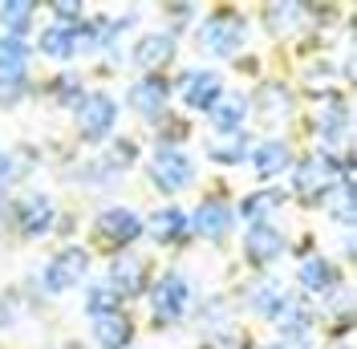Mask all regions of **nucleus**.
Masks as SVG:
<instances>
[{
    "instance_id": "obj_1",
    "label": "nucleus",
    "mask_w": 357,
    "mask_h": 349,
    "mask_svg": "<svg viewBox=\"0 0 357 349\" xmlns=\"http://www.w3.org/2000/svg\"><path fill=\"white\" fill-rule=\"evenodd\" d=\"M345 171H354L349 158L337 163V154H325V151L305 154V158H296V171H292V195L305 207H321V203H329V195H333V187L341 183Z\"/></svg>"
},
{
    "instance_id": "obj_2",
    "label": "nucleus",
    "mask_w": 357,
    "mask_h": 349,
    "mask_svg": "<svg viewBox=\"0 0 357 349\" xmlns=\"http://www.w3.org/2000/svg\"><path fill=\"white\" fill-rule=\"evenodd\" d=\"M146 297H151V317H155V325H178V321L195 309V284L187 281L178 268H167V272L146 288Z\"/></svg>"
},
{
    "instance_id": "obj_3",
    "label": "nucleus",
    "mask_w": 357,
    "mask_h": 349,
    "mask_svg": "<svg viewBox=\"0 0 357 349\" xmlns=\"http://www.w3.org/2000/svg\"><path fill=\"white\" fill-rule=\"evenodd\" d=\"M93 240L106 244L114 256H118V252H134V244L142 240V216H138L134 207H122V203L102 207V211L93 216Z\"/></svg>"
},
{
    "instance_id": "obj_4",
    "label": "nucleus",
    "mask_w": 357,
    "mask_h": 349,
    "mask_svg": "<svg viewBox=\"0 0 357 349\" xmlns=\"http://www.w3.org/2000/svg\"><path fill=\"white\" fill-rule=\"evenodd\" d=\"M73 126L86 147H106L114 126H118V102L110 94H86L82 106L73 110Z\"/></svg>"
},
{
    "instance_id": "obj_5",
    "label": "nucleus",
    "mask_w": 357,
    "mask_h": 349,
    "mask_svg": "<svg viewBox=\"0 0 357 349\" xmlns=\"http://www.w3.org/2000/svg\"><path fill=\"white\" fill-rule=\"evenodd\" d=\"M199 41L215 57H236L248 45V21L240 13H231V8H220V13L199 21Z\"/></svg>"
},
{
    "instance_id": "obj_6",
    "label": "nucleus",
    "mask_w": 357,
    "mask_h": 349,
    "mask_svg": "<svg viewBox=\"0 0 357 349\" xmlns=\"http://www.w3.org/2000/svg\"><path fill=\"white\" fill-rule=\"evenodd\" d=\"M195 183V158L183 147H158L151 158V187L158 195H178Z\"/></svg>"
},
{
    "instance_id": "obj_7",
    "label": "nucleus",
    "mask_w": 357,
    "mask_h": 349,
    "mask_svg": "<svg viewBox=\"0 0 357 349\" xmlns=\"http://www.w3.org/2000/svg\"><path fill=\"white\" fill-rule=\"evenodd\" d=\"M86 272H89V252L82 244H69L61 252H53L49 264L41 268V288L53 292V297H61V292H69V288H77L86 281Z\"/></svg>"
},
{
    "instance_id": "obj_8",
    "label": "nucleus",
    "mask_w": 357,
    "mask_h": 349,
    "mask_svg": "<svg viewBox=\"0 0 357 349\" xmlns=\"http://www.w3.org/2000/svg\"><path fill=\"white\" fill-rule=\"evenodd\" d=\"M53 223H57V207L45 191H29L13 203V228L21 240H41Z\"/></svg>"
},
{
    "instance_id": "obj_9",
    "label": "nucleus",
    "mask_w": 357,
    "mask_h": 349,
    "mask_svg": "<svg viewBox=\"0 0 357 349\" xmlns=\"http://www.w3.org/2000/svg\"><path fill=\"white\" fill-rule=\"evenodd\" d=\"M171 94H175V86L167 82V77H158V73H151V77H134L130 89H126V102H130V110L138 114V118H146V122H158V118H167L171 114Z\"/></svg>"
},
{
    "instance_id": "obj_10",
    "label": "nucleus",
    "mask_w": 357,
    "mask_h": 349,
    "mask_svg": "<svg viewBox=\"0 0 357 349\" xmlns=\"http://www.w3.org/2000/svg\"><path fill=\"white\" fill-rule=\"evenodd\" d=\"M178 94H183V106L195 110V114H211L215 102L223 98V77L215 69H187L183 82H178Z\"/></svg>"
},
{
    "instance_id": "obj_11",
    "label": "nucleus",
    "mask_w": 357,
    "mask_h": 349,
    "mask_svg": "<svg viewBox=\"0 0 357 349\" xmlns=\"http://www.w3.org/2000/svg\"><path fill=\"white\" fill-rule=\"evenodd\" d=\"M142 236H151L162 248H183L195 232H191V216L171 203V207H158L151 219H142Z\"/></svg>"
},
{
    "instance_id": "obj_12",
    "label": "nucleus",
    "mask_w": 357,
    "mask_h": 349,
    "mask_svg": "<svg viewBox=\"0 0 357 349\" xmlns=\"http://www.w3.org/2000/svg\"><path fill=\"white\" fill-rule=\"evenodd\" d=\"M284 248H289V240H284V232L276 228V223H252L244 236V256L252 268H268V264H276L280 256H284Z\"/></svg>"
},
{
    "instance_id": "obj_13",
    "label": "nucleus",
    "mask_w": 357,
    "mask_h": 349,
    "mask_svg": "<svg viewBox=\"0 0 357 349\" xmlns=\"http://www.w3.org/2000/svg\"><path fill=\"white\" fill-rule=\"evenodd\" d=\"M191 216V232H199L203 240H223V236H231V228H236V207L227 203V199H203L195 211H187Z\"/></svg>"
},
{
    "instance_id": "obj_14",
    "label": "nucleus",
    "mask_w": 357,
    "mask_h": 349,
    "mask_svg": "<svg viewBox=\"0 0 357 349\" xmlns=\"http://www.w3.org/2000/svg\"><path fill=\"white\" fill-rule=\"evenodd\" d=\"M175 61V37L171 33H146V37H138L130 45V66L138 73H158V69H167Z\"/></svg>"
},
{
    "instance_id": "obj_15",
    "label": "nucleus",
    "mask_w": 357,
    "mask_h": 349,
    "mask_svg": "<svg viewBox=\"0 0 357 349\" xmlns=\"http://www.w3.org/2000/svg\"><path fill=\"white\" fill-rule=\"evenodd\" d=\"M114 292L126 301V297H142L146 288H151V276H146V260L142 256H134V252H118L110 264V276H106Z\"/></svg>"
},
{
    "instance_id": "obj_16",
    "label": "nucleus",
    "mask_w": 357,
    "mask_h": 349,
    "mask_svg": "<svg viewBox=\"0 0 357 349\" xmlns=\"http://www.w3.org/2000/svg\"><path fill=\"white\" fill-rule=\"evenodd\" d=\"M292 297H289V288L276 281V276H256L252 281V288H248V297H244V305L252 317H264L268 325L276 321V313L289 305Z\"/></svg>"
},
{
    "instance_id": "obj_17",
    "label": "nucleus",
    "mask_w": 357,
    "mask_h": 349,
    "mask_svg": "<svg viewBox=\"0 0 357 349\" xmlns=\"http://www.w3.org/2000/svg\"><path fill=\"white\" fill-rule=\"evenodd\" d=\"M252 167H256V179L260 183H272V179H280V174L292 167V147L284 138H264V142H256L252 147Z\"/></svg>"
},
{
    "instance_id": "obj_18",
    "label": "nucleus",
    "mask_w": 357,
    "mask_h": 349,
    "mask_svg": "<svg viewBox=\"0 0 357 349\" xmlns=\"http://www.w3.org/2000/svg\"><path fill=\"white\" fill-rule=\"evenodd\" d=\"M296 281L305 292H317V297H329L341 288V272H337V264L329 256H305L301 268H296Z\"/></svg>"
},
{
    "instance_id": "obj_19",
    "label": "nucleus",
    "mask_w": 357,
    "mask_h": 349,
    "mask_svg": "<svg viewBox=\"0 0 357 349\" xmlns=\"http://www.w3.org/2000/svg\"><path fill=\"white\" fill-rule=\"evenodd\" d=\"M93 346L98 349H130L134 346V317L130 313H106L93 317Z\"/></svg>"
},
{
    "instance_id": "obj_20",
    "label": "nucleus",
    "mask_w": 357,
    "mask_h": 349,
    "mask_svg": "<svg viewBox=\"0 0 357 349\" xmlns=\"http://www.w3.org/2000/svg\"><path fill=\"white\" fill-rule=\"evenodd\" d=\"M244 118H248V98L244 94H231V98H220L215 110L207 114V122H211V131L220 134H240L244 131Z\"/></svg>"
},
{
    "instance_id": "obj_21",
    "label": "nucleus",
    "mask_w": 357,
    "mask_h": 349,
    "mask_svg": "<svg viewBox=\"0 0 357 349\" xmlns=\"http://www.w3.org/2000/svg\"><path fill=\"white\" fill-rule=\"evenodd\" d=\"M37 49H41V57L69 61V57L77 53V24H49V29H41Z\"/></svg>"
},
{
    "instance_id": "obj_22",
    "label": "nucleus",
    "mask_w": 357,
    "mask_h": 349,
    "mask_svg": "<svg viewBox=\"0 0 357 349\" xmlns=\"http://www.w3.org/2000/svg\"><path fill=\"white\" fill-rule=\"evenodd\" d=\"M276 333L289 341V337H309V329H312V309L309 301H289V305L276 313Z\"/></svg>"
},
{
    "instance_id": "obj_23",
    "label": "nucleus",
    "mask_w": 357,
    "mask_h": 349,
    "mask_svg": "<svg viewBox=\"0 0 357 349\" xmlns=\"http://www.w3.org/2000/svg\"><path fill=\"white\" fill-rule=\"evenodd\" d=\"M33 21H37V4L33 0H4L0 4V29L8 33V37H21L33 29Z\"/></svg>"
},
{
    "instance_id": "obj_24",
    "label": "nucleus",
    "mask_w": 357,
    "mask_h": 349,
    "mask_svg": "<svg viewBox=\"0 0 357 349\" xmlns=\"http://www.w3.org/2000/svg\"><path fill=\"white\" fill-rule=\"evenodd\" d=\"M248 154H252V142H248V134H223L215 142H207V158L211 163H220V167H240Z\"/></svg>"
},
{
    "instance_id": "obj_25",
    "label": "nucleus",
    "mask_w": 357,
    "mask_h": 349,
    "mask_svg": "<svg viewBox=\"0 0 357 349\" xmlns=\"http://www.w3.org/2000/svg\"><path fill=\"white\" fill-rule=\"evenodd\" d=\"M29 94V66H0V110H13Z\"/></svg>"
},
{
    "instance_id": "obj_26",
    "label": "nucleus",
    "mask_w": 357,
    "mask_h": 349,
    "mask_svg": "<svg viewBox=\"0 0 357 349\" xmlns=\"http://www.w3.org/2000/svg\"><path fill=\"white\" fill-rule=\"evenodd\" d=\"M280 203H284V191L264 187V191H252V195L240 203V211H236V216H244L248 223H268V216H272Z\"/></svg>"
},
{
    "instance_id": "obj_27",
    "label": "nucleus",
    "mask_w": 357,
    "mask_h": 349,
    "mask_svg": "<svg viewBox=\"0 0 357 349\" xmlns=\"http://www.w3.org/2000/svg\"><path fill=\"white\" fill-rule=\"evenodd\" d=\"M49 98H53L61 110H77L82 106V98H86L82 73H57V77L49 82Z\"/></svg>"
},
{
    "instance_id": "obj_28",
    "label": "nucleus",
    "mask_w": 357,
    "mask_h": 349,
    "mask_svg": "<svg viewBox=\"0 0 357 349\" xmlns=\"http://www.w3.org/2000/svg\"><path fill=\"white\" fill-rule=\"evenodd\" d=\"M118 305H122V297H118V292H114L106 281L89 284V292H86V313H89V317H106V313H118Z\"/></svg>"
},
{
    "instance_id": "obj_29",
    "label": "nucleus",
    "mask_w": 357,
    "mask_h": 349,
    "mask_svg": "<svg viewBox=\"0 0 357 349\" xmlns=\"http://www.w3.org/2000/svg\"><path fill=\"white\" fill-rule=\"evenodd\" d=\"M134 158H138V142L134 138H114V142H106V167H114V171H126V167H134Z\"/></svg>"
},
{
    "instance_id": "obj_30",
    "label": "nucleus",
    "mask_w": 357,
    "mask_h": 349,
    "mask_svg": "<svg viewBox=\"0 0 357 349\" xmlns=\"http://www.w3.org/2000/svg\"><path fill=\"white\" fill-rule=\"evenodd\" d=\"M29 53L33 49L21 37H8V33L0 37V66H29Z\"/></svg>"
},
{
    "instance_id": "obj_31",
    "label": "nucleus",
    "mask_w": 357,
    "mask_h": 349,
    "mask_svg": "<svg viewBox=\"0 0 357 349\" xmlns=\"http://www.w3.org/2000/svg\"><path fill=\"white\" fill-rule=\"evenodd\" d=\"M49 13H53V24H82L86 21V4H77V0H53L49 4Z\"/></svg>"
},
{
    "instance_id": "obj_32",
    "label": "nucleus",
    "mask_w": 357,
    "mask_h": 349,
    "mask_svg": "<svg viewBox=\"0 0 357 349\" xmlns=\"http://www.w3.org/2000/svg\"><path fill=\"white\" fill-rule=\"evenodd\" d=\"M13 321H17V297L8 292V297H0V329L13 325Z\"/></svg>"
},
{
    "instance_id": "obj_33",
    "label": "nucleus",
    "mask_w": 357,
    "mask_h": 349,
    "mask_svg": "<svg viewBox=\"0 0 357 349\" xmlns=\"http://www.w3.org/2000/svg\"><path fill=\"white\" fill-rule=\"evenodd\" d=\"M13 179H17V163H13L8 154H0V191H4Z\"/></svg>"
},
{
    "instance_id": "obj_34",
    "label": "nucleus",
    "mask_w": 357,
    "mask_h": 349,
    "mask_svg": "<svg viewBox=\"0 0 357 349\" xmlns=\"http://www.w3.org/2000/svg\"><path fill=\"white\" fill-rule=\"evenodd\" d=\"M167 13H171L175 21H187V17H191V13H199V8H195V4H171Z\"/></svg>"
},
{
    "instance_id": "obj_35",
    "label": "nucleus",
    "mask_w": 357,
    "mask_h": 349,
    "mask_svg": "<svg viewBox=\"0 0 357 349\" xmlns=\"http://www.w3.org/2000/svg\"><path fill=\"white\" fill-rule=\"evenodd\" d=\"M329 349H354V346H349V341H345V337H341V341H333V346H329Z\"/></svg>"
}]
</instances>
